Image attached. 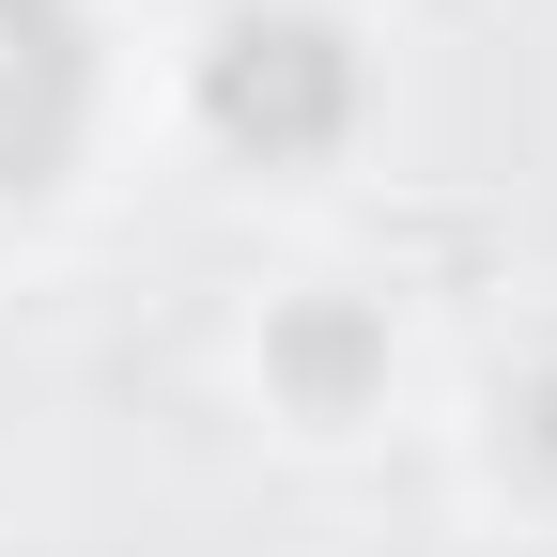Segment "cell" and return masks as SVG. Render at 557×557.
Wrapping results in <instances>:
<instances>
[{"instance_id": "obj_2", "label": "cell", "mask_w": 557, "mask_h": 557, "mask_svg": "<svg viewBox=\"0 0 557 557\" xmlns=\"http://www.w3.org/2000/svg\"><path fill=\"white\" fill-rule=\"evenodd\" d=\"M78 109H94V32H78V0H0V201L78 156Z\"/></svg>"}, {"instance_id": "obj_3", "label": "cell", "mask_w": 557, "mask_h": 557, "mask_svg": "<svg viewBox=\"0 0 557 557\" xmlns=\"http://www.w3.org/2000/svg\"><path fill=\"white\" fill-rule=\"evenodd\" d=\"M278 372H295L310 403H341V387H357V372H372V325H357V310H310L295 341H278Z\"/></svg>"}, {"instance_id": "obj_1", "label": "cell", "mask_w": 557, "mask_h": 557, "mask_svg": "<svg viewBox=\"0 0 557 557\" xmlns=\"http://www.w3.org/2000/svg\"><path fill=\"white\" fill-rule=\"evenodd\" d=\"M201 109H218L233 156L295 171V156H325V139L357 124V47H341L325 16H233L218 47H201Z\"/></svg>"}, {"instance_id": "obj_4", "label": "cell", "mask_w": 557, "mask_h": 557, "mask_svg": "<svg viewBox=\"0 0 557 557\" xmlns=\"http://www.w3.org/2000/svg\"><path fill=\"white\" fill-rule=\"evenodd\" d=\"M511 434H527V449L557 465V372H527V403H511Z\"/></svg>"}]
</instances>
